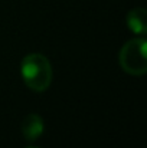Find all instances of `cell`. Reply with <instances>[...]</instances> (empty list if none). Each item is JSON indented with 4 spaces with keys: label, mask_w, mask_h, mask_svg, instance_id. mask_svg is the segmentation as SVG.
I'll list each match as a JSON object with an SVG mask.
<instances>
[{
    "label": "cell",
    "mask_w": 147,
    "mask_h": 148,
    "mask_svg": "<svg viewBox=\"0 0 147 148\" xmlns=\"http://www.w3.org/2000/svg\"><path fill=\"white\" fill-rule=\"evenodd\" d=\"M127 26L136 35L147 33V13L143 7H134L127 14Z\"/></svg>",
    "instance_id": "4"
},
{
    "label": "cell",
    "mask_w": 147,
    "mask_h": 148,
    "mask_svg": "<svg viewBox=\"0 0 147 148\" xmlns=\"http://www.w3.org/2000/svg\"><path fill=\"white\" fill-rule=\"evenodd\" d=\"M20 73L28 88L35 92L46 91L52 82V66L48 58L42 53H29L23 58Z\"/></svg>",
    "instance_id": "1"
},
{
    "label": "cell",
    "mask_w": 147,
    "mask_h": 148,
    "mask_svg": "<svg viewBox=\"0 0 147 148\" xmlns=\"http://www.w3.org/2000/svg\"><path fill=\"white\" fill-rule=\"evenodd\" d=\"M30 148H36V147H30Z\"/></svg>",
    "instance_id": "5"
},
{
    "label": "cell",
    "mask_w": 147,
    "mask_h": 148,
    "mask_svg": "<svg viewBox=\"0 0 147 148\" xmlns=\"http://www.w3.org/2000/svg\"><path fill=\"white\" fill-rule=\"evenodd\" d=\"M20 130H22V134L26 141H35L42 135V132L45 130L43 119L38 114H29L22 121Z\"/></svg>",
    "instance_id": "3"
},
{
    "label": "cell",
    "mask_w": 147,
    "mask_h": 148,
    "mask_svg": "<svg viewBox=\"0 0 147 148\" xmlns=\"http://www.w3.org/2000/svg\"><path fill=\"white\" fill-rule=\"evenodd\" d=\"M121 69L131 76H143L147 72L146 39H131L121 49L118 55Z\"/></svg>",
    "instance_id": "2"
}]
</instances>
